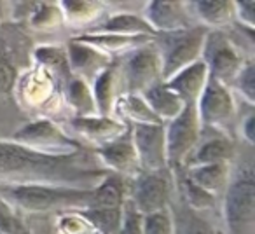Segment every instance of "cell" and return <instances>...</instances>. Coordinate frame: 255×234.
<instances>
[{
	"instance_id": "6da1fadb",
	"label": "cell",
	"mask_w": 255,
	"mask_h": 234,
	"mask_svg": "<svg viewBox=\"0 0 255 234\" xmlns=\"http://www.w3.org/2000/svg\"><path fill=\"white\" fill-rule=\"evenodd\" d=\"M109 175L105 166L81 150L40 152L19 142L0 140V180L4 184H58L93 189Z\"/></svg>"
},
{
	"instance_id": "7a4b0ae2",
	"label": "cell",
	"mask_w": 255,
	"mask_h": 234,
	"mask_svg": "<svg viewBox=\"0 0 255 234\" xmlns=\"http://www.w3.org/2000/svg\"><path fill=\"white\" fill-rule=\"evenodd\" d=\"M93 189L58 184H0V196L30 212H47L54 208L88 206Z\"/></svg>"
},
{
	"instance_id": "3957f363",
	"label": "cell",
	"mask_w": 255,
	"mask_h": 234,
	"mask_svg": "<svg viewBox=\"0 0 255 234\" xmlns=\"http://www.w3.org/2000/svg\"><path fill=\"white\" fill-rule=\"evenodd\" d=\"M227 234H255V178L252 164H241L226 187Z\"/></svg>"
},
{
	"instance_id": "277c9868",
	"label": "cell",
	"mask_w": 255,
	"mask_h": 234,
	"mask_svg": "<svg viewBox=\"0 0 255 234\" xmlns=\"http://www.w3.org/2000/svg\"><path fill=\"white\" fill-rule=\"evenodd\" d=\"M206 28H185L180 32L164 33L163 47L159 51L161 56V77L163 81H170L171 77L187 68L189 65L199 61L203 53Z\"/></svg>"
},
{
	"instance_id": "5b68a950",
	"label": "cell",
	"mask_w": 255,
	"mask_h": 234,
	"mask_svg": "<svg viewBox=\"0 0 255 234\" xmlns=\"http://www.w3.org/2000/svg\"><path fill=\"white\" fill-rule=\"evenodd\" d=\"M201 136V121H199L196 105H185L184 110L164 128L166 138V159L168 164L178 166L191 159Z\"/></svg>"
},
{
	"instance_id": "8992f818",
	"label": "cell",
	"mask_w": 255,
	"mask_h": 234,
	"mask_svg": "<svg viewBox=\"0 0 255 234\" xmlns=\"http://www.w3.org/2000/svg\"><path fill=\"white\" fill-rule=\"evenodd\" d=\"M203 61L208 68V77L226 82L234 81L245 67L243 58L222 32H208L203 46Z\"/></svg>"
},
{
	"instance_id": "52a82bcc",
	"label": "cell",
	"mask_w": 255,
	"mask_h": 234,
	"mask_svg": "<svg viewBox=\"0 0 255 234\" xmlns=\"http://www.w3.org/2000/svg\"><path fill=\"white\" fill-rule=\"evenodd\" d=\"M164 171H143L133 182L129 203L142 217L168 210L171 184Z\"/></svg>"
},
{
	"instance_id": "ba28073f",
	"label": "cell",
	"mask_w": 255,
	"mask_h": 234,
	"mask_svg": "<svg viewBox=\"0 0 255 234\" xmlns=\"http://www.w3.org/2000/svg\"><path fill=\"white\" fill-rule=\"evenodd\" d=\"M133 147L145 171H164L168 166L163 124H133Z\"/></svg>"
},
{
	"instance_id": "9c48e42d",
	"label": "cell",
	"mask_w": 255,
	"mask_h": 234,
	"mask_svg": "<svg viewBox=\"0 0 255 234\" xmlns=\"http://www.w3.org/2000/svg\"><path fill=\"white\" fill-rule=\"evenodd\" d=\"M16 142L28 145L40 152L67 154L79 150V143L67 136L51 121H35L23 126L14 135Z\"/></svg>"
},
{
	"instance_id": "30bf717a",
	"label": "cell",
	"mask_w": 255,
	"mask_h": 234,
	"mask_svg": "<svg viewBox=\"0 0 255 234\" xmlns=\"http://www.w3.org/2000/svg\"><path fill=\"white\" fill-rule=\"evenodd\" d=\"M126 77L129 93L143 95L149 88L161 82V56L159 49L147 44L138 47L126 61Z\"/></svg>"
},
{
	"instance_id": "8fae6325",
	"label": "cell",
	"mask_w": 255,
	"mask_h": 234,
	"mask_svg": "<svg viewBox=\"0 0 255 234\" xmlns=\"http://www.w3.org/2000/svg\"><path fill=\"white\" fill-rule=\"evenodd\" d=\"M196 109H198L201 124L220 126L234 116L236 107H234L233 95L227 89V86L208 77V82L196 103Z\"/></svg>"
},
{
	"instance_id": "7c38bea8",
	"label": "cell",
	"mask_w": 255,
	"mask_h": 234,
	"mask_svg": "<svg viewBox=\"0 0 255 234\" xmlns=\"http://www.w3.org/2000/svg\"><path fill=\"white\" fill-rule=\"evenodd\" d=\"M145 19L156 33H171L191 28L187 11L182 2H150Z\"/></svg>"
},
{
	"instance_id": "4fadbf2b",
	"label": "cell",
	"mask_w": 255,
	"mask_h": 234,
	"mask_svg": "<svg viewBox=\"0 0 255 234\" xmlns=\"http://www.w3.org/2000/svg\"><path fill=\"white\" fill-rule=\"evenodd\" d=\"M206 82H208V68H206L205 61L199 60L196 63L189 65L182 72H178L175 77H171L164 84L171 91L177 93L185 105H196Z\"/></svg>"
},
{
	"instance_id": "5bb4252c",
	"label": "cell",
	"mask_w": 255,
	"mask_h": 234,
	"mask_svg": "<svg viewBox=\"0 0 255 234\" xmlns=\"http://www.w3.org/2000/svg\"><path fill=\"white\" fill-rule=\"evenodd\" d=\"M98 156L102 163L105 164V168L117 171L116 175H129L140 168L138 156H136V150L131 142V135L119 136L112 142L103 143L98 150Z\"/></svg>"
},
{
	"instance_id": "9a60e30c",
	"label": "cell",
	"mask_w": 255,
	"mask_h": 234,
	"mask_svg": "<svg viewBox=\"0 0 255 234\" xmlns=\"http://www.w3.org/2000/svg\"><path fill=\"white\" fill-rule=\"evenodd\" d=\"M68 63L72 70L84 77H98L105 68H109V60L96 47L72 40L68 46Z\"/></svg>"
},
{
	"instance_id": "2e32d148",
	"label": "cell",
	"mask_w": 255,
	"mask_h": 234,
	"mask_svg": "<svg viewBox=\"0 0 255 234\" xmlns=\"http://www.w3.org/2000/svg\"><path fill=\"white\" fill-rule=\"evenodd\" d=\"M126 182L121 175L109 173L95 189L86 208L95 210H123L126 205Z\"/></svg>"
},
{
	"instance_id": "e0dca14e",
	"label": "cell",
	"mask_w": 255,
	"mask_h": 234,
	"mask_svg": "<svg viewBox=\"0 0 255 234\" xmlns=\"http://www.w3.org/2000/svg\"><path fill=\"white\" fill-rule=\"evenodd\" d=\"M142 96L147 102V105L150 107V110L161 119V122L163 121L170 122L185 107V103L182 102L180 96L175 91H171L164 82H159V84L149 88Z\"/></svg>"
},
{
	"instance_id": "ac0fdd59",
	"label": "cell",
	"mask_w": 255,
	"mask_h": 234,
	"mask_svg": "<svg viewBox=\"0 0 255 234\" xmlns=\"http://www.w3.org/2000/svg\"><path fill=\"white\" fill-rule=\"evenodd\" d=\"M72 126L75 128V131L82 133V135L89 136V138L102 140V142L109 143L112 140L123 136L124 126L121 122H117L116 119H110V117H75L72 121Z\"/></svg>"
},
{
	"instance_id": "d6986e66",
	"label": "cell",
	"mask_w": 255,
	"mask_h": 234,
	"mask_svg": "<svg viewBox=\"0 0 255 234\" xmlns=\"http://www.w3.org/2000/svg\"><path fill=\"white\" fill-rule=\"evenodd\" d=\"M191 182H194L203 191L215 196L217 192L224 191L229 184V163L203 164V166H191L185 175Z\"/></svg>"
},
{
	"instance_id": "ffe728a7",
	"label": "cell",
	"mask_w": 255,
	"mask_h": 234,
	"mask_svg": "<svg viewBox=\"0 0 255 234\" xmlns=\"http://www.w3.org/2000/svg\"><path fill=\"white\" fill-rule=\"evenodd\" d=\"M234 156V145L224 136H215L203 145L196 147L192 157L187 161L189 166H203V164H215V163H229Z\"/></svg>"
},
{
	"instance_id": "44dd1931",
	"label": "cell",
	"mask_w": 255,
	"mask_h": 234,
	"mask_svg": "<svg viewBox=\"0 0 255 234\" xmlns=\"http://www.w3.org/2000/svg\"><path fill=\"white\" fill-rule=\"evenodd\" d=\"M74 40L82 44H88L96 49H124V47H143L150 44L149 35H123V33H95V35H81L75 37Z\"/></svg>"
},
{
	"instance_id": "7402d4cb",
	"label": "cell",
	"mask_w": 255,
	"mask_h": 234,
	"mask_svg": "<svg viewBox=\"0 0 255 234\" xmlns=\"http://www.w3.org/2000/svg\"><path fill=\"white\" fill-rule=\"evenodd\" d=\"M117 109L121 114L129 117L133 124H161V119L150 110L142 95L128 93L117 100Z\"/></svg>"
},
{
	"instance_id": "603a6c76",
	"label": "cell",
	"mask_w": 255,
	"mask_h": 234,
	"mask_svg": "<svg viewBox=\"0 0 255 234\" xmlns=\"http://www.w3.org/2000/svg\"><path fill=\"white\" fill-rule=\"evenodd\" d=\"M100 28L103 32L109 33H123V35H149L152 37L154 28L147 23L145 18H140L136 14H129V12H121L112 18H109V21L103 23Z\"/></svg>"
},
{
	"instance_id": "cb8c5ba5",
	"label": "cell",
	"mask_w": 255,
	"mask_h": 234,
	"mask_svg": "<svg viewBox=\"0 0 255 234\" xmlns=\"http://www.w3.org/2000/svg\"><path fill=\"white\" fill-rule=\"evenodd\" d=\"M194 9L201 21L213 26H222L233 19L234 2H227V0H201V2H194Z\"/></svg>"
},
{
	"instance_id": "d4e9b609",
	"label": "cell",
	"mask_w": 255,
	"mask_h": 234,
	"mask_svg": "<svg viewBox=\"0 0 255 234\" xmlns=\"http://www.w3.org/2000/svg\"><path fill=\"white\" fill-rule=\"evenodd\" d=\"M116 86V70L112 67L105 68L98 77L95 79V102L98 110L102 112L103 117H109V114L112 112L114 105H116V100H114V89Z\"/></svg>"
},
{
	"instance_id": "484cf974",
	"label": "cell",
	"mask_w": 255,
	"mask_h": 234,
	"mask_svg": "<svg viewBox=\"0 0 255 234\" xmlns=\"http://www.w3.org/2000/svg\"><path fill=\"white\" fill-rule=\"evenodd\" d=\"M68 102L72 103L75 110H77L79 117H86L89 114L91 116L95 112V100L89 91V86L82 77H74L68 81Z\"/></svg>"
},
{
	"instance_id": "4316f807",
	"label": "cell",
	"mask_w": 255,
	"mask_h": 234,
	"mask_svg": "<svg viewBox=\"0 0 255 234\" xmlns=\"http://www.w3.org/2000/svg\"><path fill=\"white\" fill-rule=\"evenodd\" d=\"M0 234H32L12 205L0 196Z\"/></svg>"
},
{
	"instance_id": "83f0119b",
	"label": "cell",
	"mask_w": 255,
	"mask_h": 234,
	"mask_svg": "<svg viewBox=\"0 0 255 234\" xmlns=\"http://www.w3.org/2000/svg\"><path fill=\"white\" fill-rule=\"evenodd\" d=\"M35 56L40 63L47 65V67L53 68V70L60 72L63 77H67V79L70 77V63H68V56L65 51L60 49V47H51V46L40 47V49H37Z\"/></svg>"
},
{
	"instance_id": "f1b7e54d",
	"label": "cell",
	"mask_w": 255,
	"mask_h": 234,
	"mask_svg": "<svg viewBox=\"0 0 255 234\" xmlns=\"http://www.w3.org/2000/svg\"><path fill=\"white\" fill-rule=\"evenodd\" d=\"M184 191H185V198H187V203L191 205V208L198 210V212H205V210H210L215 206V196L203 191L201 187H198V185L189 180L187 177H185V180H184Z\"/></svg>"
},
{
	"instance_id": "f546056e",
	"label": "cell",
	"mask_w": 255,
	"mask_h": 234,
	"mask_svg": "<svg viewBox=\"0 0 255 234\" xmlns=\"http://www.w3.org/2000/svg\"><path fill=\"white\" fill-rule=\"evenodd\" d=\"M142 224H143V234H175L173 219H171L168 210L145 215Z\"/></svg>"
},
{
	"instance_id": "4dcf8cb0",
	"label": "cell",
	"mask_w": 255,
	"mask_h": 234,
	"mask_svg": "<svg viewBox=\"0 0 255 234\" xmlns=\"http://www.w3.org/2000/svg\"><path fill=\"white\" fill-rule=\"evenodd\" d=\"M143 217L135 210V206L126 201L123 210V222L117 231V234H143Z\"/></svg>"
},
{
	"instance_id": "1f68e13d",
	"label": "cell",
	"mask_w": 255,
	"mask_h": 234,
	"mask_svg": "<svg viewBox=\"0 0 255 234\" xmlns=\"http://www.w3.org/2000/svg\"><path fill=\"white\" fill-rule=\"evenodd\" d=\"M238 89L241 91V95L248 100V103H254L255 100V68L252 63H247L241 72L234 79Z\"/></svg>"
},
{
	"instance_id": "d6a6232c",
	"label": "cell",
	"mask_w": 255,
	"mask_h": 234,
	"mask_svg": "<svg viewBox=\"0 0 255 234\" xmlns=\"http://www.w3.org/2000/svg\"><path fill=\"white\" fill-rule=\"evenodd\" d=\"M16 81V70L12 63L4 58V54H0V95L11 91Z\"/></svg>"
},
{
	"instance_id": "836d02e7",
	"label": "cell",
	"mask_w": 255,
	"mask_h": 234,
	"mask_svg": "<svg viewBox=\"0 0 255 234\" xmlns=\"http://www.w3.org/2000/svg\"><path fill=\"white\" fill-rule=\"evenodd\" d=\"M234 12H238L241 23H245L248 28H254V23H255L254 2H250V0H245V2H236V4H234Z\"/></svg>"
},
{
	"instance_id": "e575fe53",
	"label": "cell",
	"mask_w": 255,
	"mask_h": 234,
	"mask_svg": "<svg viewBox=\"0 0 255 234\" xmlns=\"http://www.w3.org/2000/svg\"><path fill=\"white\" fill-rule=\"evenodd\" d=\"M187 234H220V233L217 229H213L210 224H206L205 220L192 217L191 222H189V233Z\"/></svg>"
},
{
	"instance_id": "d590c367",
	"label": "cell",
	"mask_w": 255,
	"mask_h": 234,
	"mask_svg": "<svg viewBox=\"0 0 255 234\" xmlns=\"http://www.w3.org/2000/svg\"><path fill=\"white\" fill-rule=\"evenodd\" d=\"M243 133H245V138L250 145H254V116H248L247 122L243 126Z\"/></svg>"
}]
</instances>
